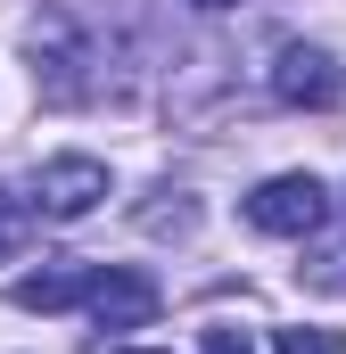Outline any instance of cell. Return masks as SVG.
Here are the masks:
<instances>
[{
	"mask_svg": "<svg viewBox=\"0 0 346 354\" xmlns=\"http://www.w3.org/2000/svg\"><path fill=\"white\" fill-rule=\"evenodd\" d=\"M248 223L272 231V239H313L322 223H330V189L313 174H272L248 189Z\"/></svg>",
	"mask_w": 346,
	"mask_h": 354,
	"instance_id": "obj_1",
	"label": "cell"
},
{
	"mask_svg": "<svg viewBox=\"0 0 346 354\" xmlns=\"http://www.w3.org/2000/svg\"><path fill=\"white\" fill-rule=\"evenodd\" d=\"M83 305H91V322H99V330H149L165 297H157V280H149V272H132V264H91Z\"/></svg>",
	"mask_w": 346,
	"mask_h": 354,
	"instance_id": "obj_2",
	"label": "cell"
},
{
	"mask_svg": "<svg viewBox=\"0 0 346 354\" xmlns=\"http://www.w3.org/2000/svg\"><path fill=\"white\" fill-rule=\"evenodd\" d=\"M99 198H107V165H99V157H50L42 181H33V206H42L50 223H83Z\"/></svg>",
	"mask_w": 346,
	"mask_h": 354,
	"instance_id": "obj_3",
	"label": "cell"
},
{
	"mask_svg": "<svg viewBox=\"0 0 346 354\" xmlns=\"http://www.w3.org/2000/svg\"><path fill=\"white\" fill-rule=\"evenodd\" d=\"M272 91H280L289 107H330V99H338V66H330V50L289 41V50L272 58Z\"/></svg>",
	"mask_w": 346,
	"mask_h": 354,
	"instance_id": "obj_4",
	"label": "cell"
},
{
	"mask_svg": "<svg viewBox=\"0 0 346 354\" xmlns=\"http://www.w3.org/2000/svg\"><path fill=\"white\" fill-rule=\"evenodd\" d=\"M83 280L91 272H33V280H17L8 297H17L25 313H66V305H83Z\"/></svg>",
	"mask_w": 346,
	"mask_h": 354,
	"instance_id": "obj_5",
	"label": "cell"
},
{
	"mask_svg": "<svg viewBox=\"0 0 346 354\" xmlns=\"http://www.w3.org/2000/svg\"><path fill=\"white\" fill-rule=\"evenodd\" d=\"M272 354H346L338 330H272Z\"/></svg>",
	"mask_w": 346,
	"mask_h": 354,
	"instance_id": "obj_6",
	"label": "cell"
},
{
	"mask_svg": "<svg viewBox=\"0 0 346 354\" xmlns=\"http://www.w3.org/2000/svg\"><path fill=\"white\" fill-rule=\"evenodd\" d=\"M17 248H25V206H17V198L0 189V264H8Z\"/></svg>",
	"mask_w": 346,
	"mask_h": 354,
	"instance_id": "obj_7",
	"label": "cell"
},
{
	"mask_svg": "<svg viewBox=\"0 0 346 354\" xmlns=\"http://www.w3.org/2000/svg\"><path fill=\"white\" fill-rule=\"evenodd\" d=\"M198 354H256V338H248V330H231V322H215V330L198 338Z\"/></svg>",
	"mask_w": 346,
	"mask_h": 354,
	"instance_id": "obj_8",
	"label": "cell"
},
{
	"mask_svg": "<svg viewBox=\"0 0 346 354\" xmlns=\"http://www.w3.org/2000/svg\"><path fill=\"white\" fill-rule=\"evenodd\" d=\"M313 280H322V288H346V248H330V256L313 264Z\"/></svg>",
	"mask_w": 346,
	"mask_h": 354,
	"instance_id": "obj_9",
	"label": "cell"
},
{
	"mask_svg": "<svg viewBox=\"0 0 346 354\" xmlns=\"http://www.w3.org/2000/svg\"><path fill=\"white\" fill-rule=\"evenodd\" d=\"M198 8H239V0H198Z\"/></svg>",
	"mask_w": 346,
	"mask_h": 354,
	"instance_id": "obj_10",
	"label": "cell"
},
{
	"mask_svg": "<svg viewBox=\"0 0 346 354\" xmlns=\"http://www.w3.org/2000/svg\"><path fill=\"white\" fill-rule=\"evenodd\" d=\"M116 354H157V346H116Z\"/></svg>",
	"mask_w": 346,
	"mask_h": 354,
	"instance_id": "obj_11",
	"label": "cell"
}]
</instances>
